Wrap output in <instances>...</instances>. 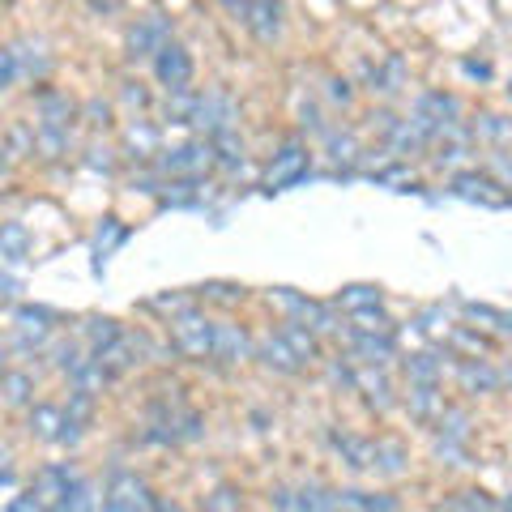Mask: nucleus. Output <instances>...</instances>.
<instances>
[{
  "instance_id": "obj_17",
  "label": "nucleus",
  "mask_w": 512,
  "mask_h": 512,
  "mask_svg": "<svg viewBox=\"0 0 512 512\" xmlns=\"http://www.w3.org/2000/svg\"><path fill=\"white\" fill-rule=\"evenodd\" d=\"M282 338H286V342H291V346H295V355H299V359H312V355H316V342H312V333L286 329V333H282Z\"/></svg>"
},
{
  "instance_id": "obj_6",
  "label": "nucleus",
  "mask_w": 512,
  "mask_h": 512,
  "mask_svg": "<svg viewBox=\"0 0 512 512\" xmlns=\"http://www.w3.org/2000/svg\"><path fill=\"white\" fill-rule=\"evenodd\" d=\"M210 163H214V150L210 146H184V150H175L171 158H163L167 171H201V167H210Z\"/></svg>"
},
{
  "instance_id": "obj_14",
  "label": "nucleus",
  "mask_w": 512,
  "mask_h": 512,
  "mask_svg": "<svg viewBox=\"0 0 512 512\" xmlns=\"http://www.w3.org/2000/svg\"><path fill=\"white\" fill-rule=\"evenodd\" d=\"M90 338L94 346H111V342H120V333H116V320H90Z\"/></svg>"
},
{
  "instance_id": "obj_8",
  "label": "nucleus",
  "mask_w": 512,
  "mask_h": 512,
  "mask_svg": "<svg viewBox=\"0 0 512 512\" xmlns=\"http://www.w3.org/2000/svg\"><path fill=\"white\" fill-rule=\"evenodd\" d=\"M128 43H133L137 56H150V52H163V22H141L133 35H128Z\"/></svg>"
},
{
  "instance_id": "obj_7",
  "label": "nucleus",
  "mask_w": 512,
  "mask_h": 512,
  "mask_svg": "<svg viewBox=\"0 0 512 512\" xmlns=\"http://www.w3.org/2000/svg\"><path fill=\"white\" fill-rule=\"evenodd\" d=\"M248 13H252L248 22H252V30L261 39H274L278 35V5H274V0H252Z\"/></svg>"
},
{
  "instance_id": "obj_16",
  "label": "nucleus",
  "mask_w": 512,
  "mask_h": 512,
  "mask_svg": "<svg viewBox=\"0 0 512 512\" xmlns=\"http://www.w3.org/2000/svg\"><path fill=\"white\" fill-rule=\"evenodd\" d=\"M56 423H60V414H56V410H47V406H39V410H35V427H39V436H47V440H60Z\"/></svg>"
},
{
  "instance_id": "obj_15",
  "label": "nucleus",
  "mask_w": 512,
  "mask_h": 512,
  "mask_svg": "<svg viewBox=\"0 0 512 512\" xmlns=\"http://www.w3.org/2000/svg\"><path fill=\"white\" fill-rule=\"evenodd\" d=\"M0 389H5V402H9V406H22L26 393H30V380H26V376H5V384H0Z\"/></svg>"
},
{
  "instance_id": "obj_5",
  "label": "nucleus",
  "mask_w": 512,
  "mask_h": 512,
  "mask_svg": "<svg viewBox=\"0 0 512 512\" xmlns=\"http://www.w3.org/2000/svg\"><path fill=\"white\" fill-rule=\"evenodd\" d=\"M107 508H150V495L146 487L137 483V478H116V483L107 487Z\"/></svg>"
},
{
  "instance_id": "obj_3",
  "label": "nucleus",
  "mask_w": 512,
  "mask_h": 512,
  "mask_svg": "<svg viewBox=\"0 0 512 512\" xmlns=\"http://www.w3.org/2000/svg\"><path fill=\"white\" fill-rule=\"evenodd\" d=\"M308 175V154H303L299 146H286L278 154V163L269 167V188H286V184H295Z\"/></svg>"
},
{
  "instance_id": "obj_1",
  "label": "nucleus",
  "mask_w": 512,
  "mask_h": 512,
  "mask_svg": "<svg viewBox=\"0 0 512 512\" xmlns=\"http://www.w3.org/2000/svg\"><path fill=\"white\" fill-rule=\"evenodd\" d=\"M214 329L218 325H210L201 316H180L175 320V346L184 355H214Z\"/></svg>"
},
{
  "instance_id": "obj_19",
  "label": "nucleus",
  "mask_w": 512,
  "mask_h": 512,
  "mask_svg": "<svg viewBox=\"0 0 512 512\" xmlns=\"http://www.w3.org/2000/svg\"><path fill=\"white\" fill-rule=\"evenodd\" d=\"M410 376L414 380H436V363H431L427 355H414L410 359Z\"/></svg>"
},
{
  "instance_id": "obj_12",
  "label": "nucleus",
  "mask_w": 512,
  "mask_h": 512,
  "mask_svg": "<svg viewBox=\"0 0 512 512\" xmlns=\"http://www.w3.org/2000/svg\"><path fill=\"white\" fill-rule=\"evenodd\" d=\"M39 491L43 495H64L69 491V470H43L39 474Z\"/></svg>"
},
{
  "instance_id": "obj_20",
  "label": "nucleus",
  "mask_w": 512,
  "mask_h": 512,
  "mask_svg": "<svg viewBox=\"0 0 512 512\" xmlns=\"http://www.w3.org/2000/svg\"><path fill=\"white\" fill-rule=\"evenodd\" d=\"M210 504H214V508H235V500H231V491H218V495H214V500H210Z\"/></svg>"
},
{
  "instance_id": "obj_21",
  "label": "nucleus",
  "mask_w": 512,
  "mask_h": 512,
  "mask_svg": "<svg viewBox=\"0 0 512 512\" xmlns=\"http://www.w3.org/2000/svg\"><path fill=\"white\" fill-rule=\"evenodd\" d=\"M0 478L9 483V457H5V453H0Z\"/></svg>"
},
{
  "instance_id": "obj_10",
  "label": "nucleus",
  "mask_w": 512,
  "mask_h": 512,
  "mask_svg": "<svg viewBox=\"0 0 512 512\" xmlns=\"http://www.w3.org/2000/svg\"><path fill=\"white\" fill-rule=\"evenodd\" d=\"M261 355H265V363L282 367V372H299V355H295V346L286 342V338H269L261 346Z\"/></svg>"
},
{
  "instance_id": "obj_13",
  "label": "nucleus",
  "mask_w": 512,
  "mask_h": 512,
  "mask_svg": "<svg viewBox=\"0 0 512 512\" xmlns=\"http://www.w3.org/2000/svg\"><path fill=\"white\" fill-rule=\"evenodd\" d=\"M342 303L346 308H355V312H363V308H372L376 303V291L372 286H350V291H342Z\"/></svg>"
},
{
  "instance_id": "obj_9",
  "label": "nucleus",
  "mask_w": 512,
  "mask_h": 512,
  "mask_svg": "<svg viewBox=\"0 0 512 512\" xmlns=\"http://www.w3.org/2000/svg\"><path fill=\"white\" fill-rule=\"evenodd\" d=\"M248 350V338L239 333L235 325H218L214 329V355H222V359H239Z\"/></svg>"
},
{
  "instance_id": "obj_18",
  "label": "nucleus",
  "mask_w": 512,
  "mask_h": 512,
  "mask_svg": "<svg viewBox=\"0 0 512 512\" xmlns=\"http://www.w3.org/2000/svg\"><path fill=\"white\" fill-rule=\"evenodd\" d=\"M18 77V52H0V90Z\"/></svg>"
},
{
  "instance_id": "obj_11",
  "label": "nucleus",
  "mask_w": 512,
  "mask_h": 512,
  "mask_svg": "<svg viewBox=\"0 0 512 512\" xmlns=\"http://www.w3.org/2000/svg\"><path fill=\"white\" fill-rule=\"evenodd\" d=\"M0 248H5L9 256H22L26 252V227H18V222H5V227H0Z\"/></svg>"
},
{
  "instance_id": "obj_2",
  "label": "nucleus",
  "mask_w": 512,
  "mask_h": 512,
  "mask_svg": "<svg viewBox=\"0 0 512 512\" xmlns=\"http://www.w3.org/2000/svg\"><path fill=\"white\" fill-rule=\"evenodd\" d=\"M154 69H158V82L171 86V90H184L192 82V60H188L184 47H163L154 60Z\"/></svg>"
},
{
  "instance_id": "obj_4",
  "label": "nucleus",
  "mask_w": 512,
  "mask_h": 512,
  "mask_svg": "<svg viewBox=\"0 0 512 512\" xmlns=\"http://www.w3.org/2000/svg\"><path fill=\"white\" fill-rule=\"evenodd\" d=\"M192 116H197L201 128H214V133H227L231 120H235V111L227 99H218V94H210V99H201L197 107H192Z\"/></svg>"
}]
</instances>
